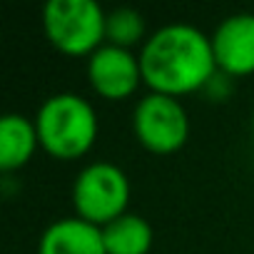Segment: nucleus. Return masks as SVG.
Instances as JSON below:
<instances>
[{"mask_svg": "<svg viewBox=\"0 0 254 254\" xmlns=\"http://www.w3.org/2000/svg\"><path fill=\"white\" fill-rule=\"evenodd\" d=\"M38 254H107L102 227L80 217L58 219L43 232Z\"/></svg>", "mask_w": 254, "mask_h": 254, "instance_id": "8", "label": "nucleus"}, {"mask_svg": "<svg viewBox=\"0 0 254 254\" xmlns=\"http://www.w3.org/2000/svg\"><path fill=\"white\" fill-rule=\"evenodd\" d=\"M107 15L95 0H50L43 8V28L53 48L65 55H92L102 48Z\"/></svg>", "mask_w": 254, "mask_h": 254, "instance_id": "3", "label": "nucleus"}, {"mask_svg": "<svg viewBox=\"0 0 254 254\" xmlns=\"http://www.w3.org/2000/svg\"><path fill=\"white\" fill-rule=\"evenodd\" d=\"M142 80L160 95H187L207 85L217 70L212 38L199 28L172 23L152 33L140 53Z\"/></svg>", "mask_w": 254, "mask_h": 254, "instance_id": "1", "label": "nucleus"}, {"mask_svg": "<svg viewBox=\"0 0 254 254\" xmlns=\"http://www.w3.org/2000/svg\"><path fill=\"white\" fill-rule=\"evenodd\" d=\"M107 254H147L152 247V227L140 214H122L102 227Z\"/></svg>", "mask_w": 254, "mask_h": 254, "instance_id": "10", "label": "nucleus"}, {"mask_svg": "<svg viewBox=\"0 0 254 254\" xmlns=\"http://www.w3.org/2000/svg\"><path fill=\"white\" fill-rule=\"evenodd\" d=\"M132 125L140 145L157 155L177 152L190 135V120L180 100L160 92H150L137 102Z\"/></svg>", "mask_w": 254, "mask_h": 254, "instance_id": "5", "label": "nucleus"}, {"mask_svg": "<svg viewBox=\"0 0 254 254\" xmlns=\"http://www.w3.org/2000/svg\"><path fill=\"white\" fill-rule=\"evenodd\" d=\"M35 127L43 150L58 160H77L97 140L92 105L72 92L48 97L35 115Z\"/></svg>", "mask_w": 254, "mask_h": 254, "instance_id": "2", "label": "nucleus"}, {"mask_svg": "<svg viewBox=\"0 0 254 254\" xmlns=\"http://www.w3.org/2000/svg\"><path fill=\"white\" fill-rule=\"evenodd\" d=\"M217 67L227 75L254 72V15L239 13L222 20L212 35Z\"/></svg>", "mask_w": 254, "mask_h": 254, "instance_id": "7", "label": "nucleus"}, {"mask_svg": "<svg viewBox=\"0 0 254 254\" xmlns=\"http://www.w3.org/2000/svg\"><path fill=\"white\" fill-rule=\"evenodd\" d=\"M145 35V20L137 10L132 8H117L112 13H107V23H105V40L110 45L117 48H127L137 45Z\"/></svg>", "mask_w": 254, "mask_h": 254, "instance_id": "11", "label": "nucleus"}, {"mask_svg": "<svg viewBox=\"0 0 254 254\" xmlns=\"http://www.w3.org/2000/svg\"><path fill=\"white\" fill-rule=\"evenodd\" d=\"M87 80L92 90L107 100H122L130 97L142 80V65L140 58L127 50L105 43L90 55L87 63Z\"/></svg>", "mask_w": 254, "mask_h": 254, "instance_id": "6", "label": "nucleus"}, {"mask_svg": "<svg viewBox=\"0 0 254 254\" xmlns=\"http://www.w3.org/2000/svg\"><path fill=\"white\" fill-rule=\"evenodd\" d=\"M38 145L40 137L35 120H28L18 112H10L0 120V170L3 172H13L28 165Z\"/></svg>", "mask_w": 254, "mask_h": 254, "instance_id": "9", "label": "nucleus"}, {"mask_svg": "<svg viewBox=\"0 0 254 254\" xmlns=\"http://www.w3.org/2000/svg\"><path fill=\"white\" fill-rule=\"evenodd\" d=\"M72 202L80 219L105 227L112 219L122 217L127 209V202H130L127 175L112 162H92L77 175Z\"/></svg>", "mask_w": 254, "mask_h": 254, "instance_id": "4", "label": "nucleus"}]
</instances>
